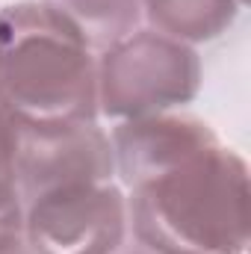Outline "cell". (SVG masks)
I'll return each instance as SVG.
<instances>
[{
  "instance_id": "5b68a950",
  "label": "cell",
  "mask_w": 251,
  "mask_h": 254,
  "mask_svg": "<svg viewBox=\"0 0 251 254\" xmlns=\"http://www.w3.org/2000/svg\"><path fill=\"white\" fill-rule=\"evenodd\" d=\"M15 172L21 207L68 184L116 181L110 133L98 122L18 125Z\"/></svg>"
},
{
  "instance_id": "7a4b0ae2",
  "label": "cell",
  "mask_w": 251,
  "mask_h": 254,
  "mask_svg": "<svg viewBox=\"0 0 251 254\" xmlns=\"http://www.w3.org/2000/svg\"><path fill=\"white\" fill-rule=\"evenodd\" d=\"M0 101L18 125L98 122V54L45 0L0 9Z\"/></svg>"
},
{
  "instance_id": "3957f363",
  "label": "cell",
  "mask_w": 251,
  "mask_h": 254,
  "mask_svg": "<svg viewBox=\"0 0 251 254\" xmlns=\"http://www.w3.org/2000/svg\"><path fill=\"white\" fill-rule=\"evenodd\" d=\"M204 68L192 45L139 27L98 54V116L127 122L195 101Z\"/></svg>"
},
{
  "instance_id": "7c38bea8",
  "label": "cell",
  "mask_w": 251,
  "mask_h": 254,
  "mask_svg": "<svg viewBox=\"0 0 251 254\" xmlns=\"http://www.w3.org/2000/svg\"><path fill=\"white\" fill-rule=\"evenodd\" d=\"M243 3H249V0H243Z\"/></svg>"
},
{
  "instance_id": "8fae6325",
  "label": "cell",
  "mask_w": 251,
  "mask_h": 254,
  "mask_svg": "<svg viewBox=\"0 0 251 254\" xmlns=\"http://www.w3.org/2000/svg\"><path fill=\"white\" fill-rule=\"evenodd\" d=\"M119 254H151V252H148V249H142V246H136V243H133V246L127 243V246H125Z\"/></svg>"
},
{
  "instance_id": "52a82bcc",
  "label": "cell",
  "mask_w": 251,
  "mask_h": 254,
  "mask_svg": "<svg viewBox=\"0 0 251 254\" xmlns=\"http://www.w3.org/2000/svg\"><path fill=\"white\" fill-rule=\"evenodd\" d=\"M243 9V0H142V21L145 27L195 48L225 36Z\"/></svg>"
},
{
  "instance_id": "ba28073f",
  "label": "cell",
  "mask_w": 251,
  "mask_h": 254,
  "mask_svg": "<svg viewBox=\"0 0 251 254\" xmlns=\"http://www.w3.org/2000/svg\"><path fill=\"white\" fill-rule=\"evenodd\" d=\"M86 36L95 54L142 27V0H45Z\"/></svg>"
},
{
  "instance_id": "8992f818",
  "label": "cell",
  "mask_w": 251,
  "mask_h": 254,
  "mask_svg": "<svg viewBox=\"0 0 251 254\" xmlns=\"http://www.w3.org/2000/svg\"><path fill=\"white\" fill-rule=\"evenodd\" d=\"M219 142L222 139L204 119L189 113H175V110L116 122V127L110 130L116 181L127 190L136 181L151 178Z\"/></svg>"
},
{
  "instance_id": "9c48e42d",
  "label": "cell",
  "mask_w": 251,
  "mask_h": 254,
  "mask_svg": "<svg viewBox=\"0 0 251 254\" xmlns=\"http://www.w3.org/2000/svg\"><path fill=\"white\" fill-rule=\"evenodd\" d=\"M15 157H18V122L0 101V222H21Z\"/></svg>"
},
{
  "instance_id": "30bf717a",
  "label": "cell",
  "mask_w": 251,
  "mask_h": 254,
  "mask_svg": "<svg viewBox=\"0 0 251 254\" xmlns=\"http://www.w3.org/2000/svg\"><path fill=\"white\" fill-rule=\"evenodd\" d=\"M0 254H36L24 237V222H0Z\"/></svg>"
},
{
  "instance_id": "277c9868",
  "label": "cell",
  "mask_w": 251,
  "mask_h": 254,
  "mask_svg": "<svg viewBox=\"0 0 251 254\" xmlns=\"http://www.w3.org/2000/svg\"><path fill=\"white\" fill-rule=\"evenodd\" d=\"M36 254H119L130 243L127 192L119 181L68 184L21 207Z\"/></svg>"
},
{
  "instance_id": "6da1fadb",
  "label": "cell",
  "mask_w": 251,
  "mask_h": 254,
  "mask_svg": "<svg viewBox=\"0 0 251 254\" xmlns=\"http://www.w3.org/2000/svg\"><path fill=\"white\" fill-rule=\"evenodd\" d=\"M136 246L151 254H249V163L213 145L127 187Z\"/></svg>"
}]
</instances>
